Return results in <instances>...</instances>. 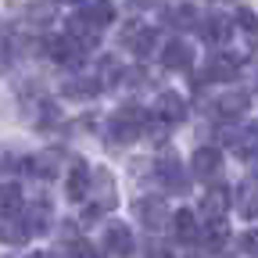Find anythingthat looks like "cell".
I'll return each mask as SVG.
<instances>
[{
	"instance_id": "7",
	"label": "cell",
	"mask_w": 258,
	"mask_h": 258,
	"mask_svg": "<svg viewBox=\"0 0 258 258\" xmlns=\"http://www.w3.org/2000/svg\"><path fill=\"white\" fill-rule=\"evenodd\" d=\"M79 15H83L86 22H93L97 29H104V25L115 22V4H111V0H83V4H79Z\"/></svg>"
},
{
	"instance_id": "20",
	"label": "cell",
	"mask_w": 258,
	"mask_h": 258,
	"mask_svg": "<svg viewBox=\"0 0 258 258\" xmlns=\"http://www.w3.org/2000/svg\"><path fill=\"white\" fill-rule=\"evenodd\" d=\"M240 251L251 254V258H258V230H247V233L240 237Z\"/></svg>"
},
{
	"instance_id": "16",
	"label": "cell",
	"mask_w": 258,
	"mask_h": 258,
	"mask_svg": "<svg viewBox=\"0 0 258 258\" xmlns=\"http://www.w3.org/2000/svg\"><path fill=\"white\" fill-rule=\"evenodd\" d=\"M183 115H186V104H183V97H176V93H161V97H158V118L179 122Z\"/></svg>"
},
{
	"instance_id": "3",
	"label": "cell",
	"mask_w": 258,
	"mask_h": 258,
	"mask_svg": "<svg viewBox=\"0 0 258 258\" xmlns=\"http://www.w3.org/2000/svg\"><path fill=\"white\" fill-rule=\"evenodd\" d=\"M104 251L118 254V258H125L129 251H133V233H129V226H122V222H108L104 226Z\"/></svg>"
},
{
	"instance_id": "1",
	"label": "cell",
	"mask_w": 258,
	"mask_h": 258,
	"mask_svg": "<svg viewBox=\"0 0 258 258\" xmlns=\"http://www.w3.org/2000/svg\"><path fill=\"white\" fill-rule=\"evenodd\" d=\"M144 125H147V111L144 108H122L108 118V129H104V137L115 140V144H133L140 133H144Z\"/></svg>"
},
{
	"instance_id": "13",
	"label": "cell",
	"mask_w": 258,
	"mask_h": 258,
	"mask_svg": "<svg viewBox=\"0 0 258 258\" xmlns=\"http://www.w3.org/2000/svg\"><path fill=\"white\" fill-rule=\"evenodd\" d=\"M201 36H205V43H212V47L226 43V40H230V18L212 15V18L205 22V29H201Z\"/></svg>"
},
{
	"instance_id": "12",
	"label": "cell",
	"mask_w": 258,
	"mask_h": 258,
	"mask_svg": "<svg viewBox=\"0 0 258 258\" xmlns=\"http://www.w3.org/2000/svg\"><path fill=\"white\" fill-rule=\"evenodd\" d=\"M230 208V190L226 186H212L208 194H205V205H201V212L208 215V219H222V212Z\"/></svg>"
},
{
	"instance_id": "9",
	"label": "cell",
	"mask_w": 258,
	"mask_h": 258,
	"mask_svg": "<svg viewBox=\"0 0 258 258\" xmlns=\"http://www.w3.org/2000/svg\"><path fill=\"white\" fill-rule=\"evenodd\" d=\"M137 212H140V222L147 226V230H161V226H165V201L144 198V201L137 205Z\"/></svg>"
},
{
	"instance_id": "10",
	"label": "cell",
	"mask_w": 258,
	"mask_h": 258,
	"mask_svg": "<svg viewBox=\"0 0 258 258\" xmlns=\"http://www.w3.org/2000/svg\"><path fill=\"white\" fill-rule=\"evenodd\" d=\"M22 186L18 183H0V219H11L22 212Z\"/></svg>"
},
{
	"instance_id": "18",
	"label": "cell",
	"mask_w": 258,
	"mask_h": 258,
	"mask_svg": "<svg viewBox=\"0 0 258 258\" xmlns=\"http://www.w3.org/2000/svg\"><path fill=\"white\" fill-rule=\"evenodd\" d=\"M97 208H115V183L108 176L97 179Z\"/></svg>"
},
{
	"instance_id": "5",
	"label": "cell",
	"mask_w": 258,
	"mask_h": 258,
	"mask_svg": "<svg viewBox=\"0 0 258 258\" xmlns=\"http://www.w3.org/2000/svg\"><path fill=\"white\" fill-rule=\"evenodd\" d=\"M90 183H93V176H90V169H86V161H76L72 172H69V183H64V194H69V201H83V198H90Z\"/></svg>"
},
{
	"instance_id": "15",
	"label": "cell",
	"mask_w": 258,
	"mask_h": 258,
	"mask_svg": "<svg viewBox=\"0 0 258 258\" xmlns=\"http://www.w3.org/2000/svg\"><path fill=\"white\" fill-rule=\"evenodd\" d=\"M237 212L244 215V219H254L258 215V183H244L240 190H237Z\"/></svg>"
},
{
	"instance_id": "6",
	"label": "cell",
	"mask_w": 258,
	"mask_h": 258,
	"mask_svg": "<svg viewBox=\"0 0 258 258\" xmlns=\"http://www.w3.org/2000/svg\"><path fill=\"white\" fill-rule=\"evenodd\" d=\"M154 43H158V32H154V29H147V25H129L125 47L133 50L137 57H147V54L154 50Z\"/></svg>"
},
{
	"instance_id": "4",
	"label": "cell",
	"mask_w": 258,
	"mask_h": 258,
	"mask_svg": "<svg viewBox=\"0 0 258 258\" xmlns=\"http://www.w3.org/2000/svg\"><path fill=\"white\" fill-rule=\"evenodd\" d=\"M237 72H240V61H237L233 54H219V57L208 61L205 79H208V83H230V79H237Z\"/></svg>"
},
{
	"instance_id": "17",
	"label": "cell",
	"mask_w": 258,
	"mask_h": 258,
	"mask_svg": "<svg viewBox=\"0 0 258 258\" xmlns=\"http://www.w3.org/2000/svg\"><path fill=\"white\" fill-rule=\"evenodd\" d=\"M158 169H161V179H165L172 190H183V172H179V161L172 158V154H165V158H158Z\"/></svg>"
},
{
	"instance_id": "22",
	"label": "cell",
	"mask_w": 258,
	"mask_h": 258,
	"mask_svg": "<svg viewBox=\"0 0 258 258\" xmlns=\"http://www.w3.org/2000/svg\"><path fill=\"white\" fill-rule=\"evenodd\" d=\"M247 165H251V176L258 179V147H254V151L247 154Z\"/></svg>"
},
{
	"instance_id": "21",
	"label": "cell",
	"mask_w": 258,
	"mask_h": 258,
	"mask_svg": "<svg viewBox=\"0 0 258 258\" xmlns=\"http://www.w3.org/2000/svg\"><path fill=\"white\" fill-rule=\"evenodd\" d=\"M69 258H93V251H90V244L86 240H76V244H69V251H64Z\"/></svg>"
},
{
	"instance_id": "19",
	"label": "cell",
	"mask_w": 258,
	"mask_h": 258,
	"mask_svg": "<svg viewBox=\"0 0 258 258\" xmlns=\"http://www.w3.org/2000/svg\"><path fill=\"white\" fill-rule=\"evenodd\" d=\"M205 244H208V247L226 244V222H222V219H212V226L205 230Z\"/></svg>"
},
{
	"instance_id": "2",
	"label": "cell",
	"mask_w": 258,
	"mask_h": 258,
	"mask_svg": "<svg viewBox=\"0 0 258 258\" xmlns=\"http://www.w3.org/2000/svg\"><path fill=\"white\" fill-rule=\"evenodd\" d=\"M219 169H222V151L219 147L205 144V147H198V151L190 154V172L198 176V179H212Z\"/></svg>"
},
{
	"instance_id": "23",
	"label": "cell",
	"mask_w": 258,
	"mask_h": 258,
	"mask_svg": "<svg viewBox=\"0 0 258 258\" xmlns=\"http://www.w3.org/2000/svg\"><path fill=\"white\" fill-rule=\"evenodd\" d=\"M29 258H47V254H40V251H36V254H29Z\"/></svg>"
},
{
	"instance_id": "8",
	"label": "cell",
	"mask_w": 258,
	"mask_h": 258,
	"mask_svg": "<svg viewBox=\"0 0 258 258\" xmlns=\"http://www.w3.org/2000/svg\"><path fill=\"white\" fill-rule=\"evenodd\" d=\"M190 57H194V47L186 40H169L161 47V64H165V69H186Z\"/></svg>"
},
{
	"instance_id": "11",
	"label": "cell",
	"mask_w": 258,
	"mask_h": 258,
	"mask_svg": "<svg viewBox=\"0 0 258 258\" xmlns=\"http://www.w3.org/2000/svg\"><path fill=\"white\" fill-rule=\"evenodd\" d=\"M29 233H32V222H25V219H4V226H0V240L4 244H25L29 240Z\"/></svg>"
},
{
	"instance_id": "14",
	"label": "cell",
	"mask_w": 258,
	"mask_h": 258,
	"mask_svg": "<svg viewBox=\"0 0 258 258\" xmlns=\"http://www.w3.org/2000/svg\"><path fill=\"white\" fill-rule=\"evenodd\" d=\"M172 226H176V237H179V240H198V237H201L198 215H194L190 208H179L176 219H172Z\"/></svg>"
}]
</instances>
